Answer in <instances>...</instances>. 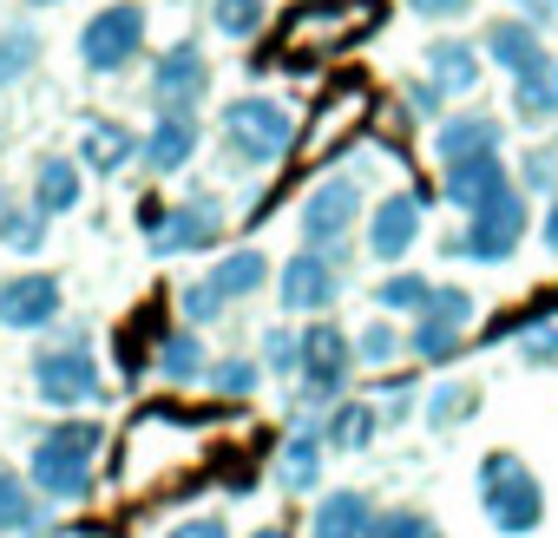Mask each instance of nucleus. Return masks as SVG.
I'll use <instances>...</instances> for the list:
<instances>
[{
	"label": "nucleus",
	"instance_id": "nucleus-1",
	"mask_svg": "<svg viewBox=\"0 0 558 538\" xmlns=\"http://www.w3.org/2000/svg\"><path fill=\"white\" fill-rule=\"evenodd\" d=\"M99 447H106L99 420H60V427H47V433H40V447H34V460H27L34 492H40V499H53V505L86 499V492H93Z\"/></svg>",
	"mask_w": 558,
	"mask_h": 538
},
{
	"label": "nucleus",
	"instance_id": "nucleus-2",
	"mask_svg": "<svg viewBox=\"0 0 558 538\" xmlns=\"http://www.w3.org/2000/svg\"><path fill=\"white\" fill-rule=\"evenodd\" d=\"M473 492H480L493 531H506V538H525V531L545 525V486H538V473H532L519 453H506V447H499V453H480Z\"/></svg>",
	"mask_w": 558,
	"mask_h": 538
},
{
	"label": "nucleus",
	"instance_id": "nucleus-3",
	"mask_svg": "<svg viewBox=\"0 0 558 538\" xmlns=\"http://www.w3.org/2000/svg\"><path fill=\"white\" fill-rule=\"evenodd\" d=\"M223 138H230V151H236L243 164L269 171V164H283V158H290V145H296V119H290L283 99H236V106L223 112Z\"/></svg>",
	"mask_w": 558,
	"mask_h": 538
},
{
	"label": "nucleus",
	"instance_id": "nucleus-4",
	"mask_svg": "<svg viewBox=\"0 0 558 538\" xmlns=\"http://www.w3.org/2000/svg\"><path fill=\"white\" fill-rule=\"evenodd\" d=\"M525 223H532V204H525V191L512 184L499 204H486L480 217H466V230H453L440 249H447V256H466V262H506V256L519 249Z\"/></svg>",
	"mask_w": 558,
	"mask_h": 538
},
{
	"label": "nucleus",
	"instance_id": "nucleus-5",
	"mask_svg": "<svg viewBox=\"0 0 558 538\" xmlns=\"http://www.w3.org/2000/svg\"><path fill=\"white\" fill-rule=\"evenodd\" d=\"M34 394L47 401V407H93V401H106V375H99V355L93 349H80V342H66V349H40L34 355Z\"/></svg>",
	"mask_w": 558,
	"mask_h": 538
},
{
	"label": "nucleus",
	"instance_id": "nucleus-6",
	"mask_svg": "<svg viewBox=\"0 0 558 538\" xmlns=\"http://www.w3.org/2000/svg\"><path fill=\"white\" fill-rule=\"evenodd\" d=\"M138 53H145V8H132V0L99 8V14L80 27V60H86V73H125Z\"/></svg>",
	"mask_w": 558,
	"mask_h": 538
},
{
	"label": "nucleus",
	"instance_id": "nucleus-7",
	"mask_svg": "<svg viewBox=\"0 0 558 538\" xmlns=\"http://www.w3.org/2000/svg\"><path fill=\"white\" fill-rule=\"evenodd\" d=\"M362 223V184L349 178V171H336V178H323L310 197H303V243L310 249H342V236Z\"/></svg>",
	"mask_w": 558,
	"mask_h": 538
},
{
	"label": "nucleus",
	"instance_id": "nucleus-8",
	"mask_svg": "<svg viewBox=\"0 0 558 538\" xmlns=\"http://www.w3.org/2000/svg\"><path fill=\"white\" fill-rule=\"evenodd\" d=\"M296 375H303V394H310V401H336V394L349 388V375H355V335H342L336 322H310V329H303V362H296Z\"/></svg>",
	"mask_w": 558,
	"mask_h": 538
},
{
	"label": "nucleus",
	"instance_id": "nucleus-9",
	"mask_svg": "<svg viewBox=\"0 0 558 538\" xmlns=\"http://www.w3.org/2000/svg\"><path fill=\"white\" fill-rule=\"evenodd\" d=\"M336 296H342V277H336L329 249H296L283 269H276V303L290 316H323Z\"/></svg>",
	"mask_w": 558,
	"mask_h": 538
},
{
	"label": "nucleus",
	"instance_id": "nucleus-10",
	"mask_svg": "<svg viewBox=\"0 0 558 538\" xmlns=\"http://www.w3.org/2000/svg\"><path fill=\"white\" fill-rule=\"evenodd\" d=\"M204 93H210V60L197 40H178L151 60V106L158 112H191Z\"/></svg>",
	"mask_w": 558,
	"mask_h": 538
},
{
	"label": "nucleus",
	"instance_id": "nucleus-11",
	"mask_svg": "<svg viewBox=\"0 0 558 538\" xmlns=\"http://www.w3.org/2000/svg\"><path fill=\"white\" fill-rule=\"evenodd\" d=\"M223 236V204L217 197H184V204H165V217L145 230L151 256H184V249H204Z\"/></svg>",
	"mask_w": 558,
	"mask_h": 538
},
{
	"label": "nucleus",
	"instance_id": "nucleus-12",
	"mask_svg": "<svg viewBox=\"0 0 558 538\" xmlns=\"http://www.w3.org/2000/svg\"><path fill=\"white\" fill-rule=\"evenodd\" d=\"M427 230V191H395L368 210V256L381 262H401Z\"/></svg>",
	"mask_w": 558,
	"mask_h": 538
},
{
	"label": "nucleus",
	"instance_id": "nucleus-13",
	"mask_svg": "<svg viewBox=\"0 0 558 538\" xmlns=\"http://www.w3.org/2000/svg\"><path fill=\"white\" fill-rule=\"evenodd\" d=\"M60 316V277H47V269H27V277H8L0 283V329H47Z\"/></svg>",
	"mask_w": 558,
	"mask_h": 538
},
{
	"label": "nucleus",
	"instance_id": "nucleus-14",
	"mask_svg": "<svg viewBox=\"0 0 558 538\" xmlns=\"http://www.w3.org/2000/svg\"><path fill=\"white\" fill-rule=\"evenodd\" d=\"M447 204L453 210H466V217H480L486 204H499L506 191H512V171H506V158L499 151H486V158H460V164H447Z\"/></svg>",
	"mask_w": 558,
	"mask_h": 538
},
{
	"label": "nucleus",
	"instance_id": "nucleus-15",
	"mask_svg": "<svg viewBox=\"0 0 558 538\" xmlns=\"http://www.w3.org/2000/svg\"><path fill=\"white\" fill-rule=\"evenodd\" d=\"M197 119L191 112H158L151 119V132L138 138V164L151 171V178H171V171H184L191 164V151H197Z\"/></svg>",
	"mask_w": 558,
	"mask_h": 538
},
{
	"label": "nucleus",
	"instance_id": "nucleus-16",
	"mask_svg": "<svg viewBox=\"0 0 558 538\" xmlns=\"http://www.w3.org/2000/svg\"><path fill=\"white\" fill-rule=\"evenodd\" d=\"M197 283L230 309V303H243V296H256V290L269 283V256H263V249H230V256H217V262L204 269Z\"/></svg>",
	"mask_w": 558,
	"mask_h": 538
},
{
	"label": "nucleus",
	"instance_id": "nucleus-17",
	"mask_svg": "<svg viewBox=\"0 0 558 538\" xmlns=\"http://www.w3.org/2000/svg\"><path fill=\"white\" fill-rule=\"evenodd\" d=\"M434 151H440V164L486 158V151H499V119H486V112H453V119L434 125Z\"/></svg>",
	"mask_w": 558,
	"mask_h": 538
},
{
	"label": "nucleus",
	"instance_id": "nucleus-18",
	"mask_svg": "<svg viewBox=\"0 0 558 538\" xmlns=\"http://www.w3.org/2000/svg\"><path fill=\"white\" fill-rule=\"evenodd\" d=\"M375 531V499L368 492H329V499H316V512H310V538H368Z\"/></svg>",
	"mask_w": 558,
	"mask_h": 538
},
{
	"label": "nucleus",
	"instance_id": "nucleus-19",
	"mask_svg": "<svg viewBox=\"0 0 558 538\" xmlns=\"http://www.w3.org/2000/svg\"><path fill=\"white\" fill-rule=\"evenodd\" d=\"M480 53L519 80V73H532V66L545 60V40H538V27H532V21H493V27H486V40H480Z\"/></svg>",
	"mask_w": 558,
	"mask_h": 538
},
{
	"label": "nucleus",
	"instance_id": "nucleus-20",
	"mask_svg": "<svg viewBox=\"0 0 558 538\" xmlns=\"http://www.w3.org/2000/svg\"><path fill=\"white\" fill-rule=\"evenodd\" d=\"M480 73H486V53H480L473 40H434V47H427V80H434L447 99L473 93Z\"/></svg>",
	"mask_w": 558,
	"mask_h": 538
},
{
	"label": "nucleus",
	"instance_id": "nucleus-21",
	"mask_svg": "<svg viewBox=\"0 0 558 538\" xmlns=\"http://www.w3.org/2000/svg\"><path fill=\"white\" fill-rule=\"evenodd\" d=\"M80 184H86V164L80 158H40V171H34V210L40 217L80 210Z\"/></svg>",
	"mask_w": 558,
	"mask_h": 538
},
{
	"label": "nucleus",
	"instance_id": "nucleus-22",
	"mask_svg": "<svg viewBox=\"0 0 558 538\" xmlns=\"http://www.w3.org/2000/svg\"><path fill=\"white\" fill-rule=\"evenodd\" d=\"M132 158H138V138H132L119 119H99V125H86V138H80V164H86V171H99V178H119Z\"/></svg>",
	"mask_w": 558,
	"mask_h": 538
},
{
	"label": "nucleus",
	"instance_id": "nucleus-23",
	"mask_svg": "<svg viewBox=\"0 0 558 538\" xmlns=\"http://www.w3.org/2000/svg\"><path fill=\"white\" fill-rule=\"evenodd\" d=\"M512 112H519V125H545V119H558V53H545L532 73L512 80Z\"/></svg>",
	"mask_w": 558,
	"mask_h": 538
},
{
	"label": "nucleus",
	"instance_id": "nucleus-24",
	"mask_svg": "<svg viewBox=\"0 0 558 538\" xmlns=\"http://www.w3.org/2000/svg\"><path fill=\"white\" fill-rule=\"evenodd\" d=\"M323 427H310V433H290L283 440V453H276V479H283L290 492H310L316 479H323Z\"/></svg>",
	"mask_w": 558,
	"mask_h": 538
},
{
	"label": "nucleus",
	"instance_id": "nucleus-25",
	"mask_svg": "<svg viewBox=\"0 0 558 538\" xmlns=\"http://www.w3.org/2000/svg\"><path fill=\"white\" fill-rule=\"evenodd\" d=\"M27 531H40V492L34 479L0 466V538H27Z\"/></svg>",
	"mask_w": 558,
	"mask_h": 538
},
{
	"label": "nucleus",
	"instance_id": "nucleus-26",
	"mask_svg": "<svg viewBox=\"0 0 558 538\" xmlns=\"http://www.w3.org/2000/svg\"><path fill=\"white\" fill-rule=\"evenodd\" d=\"M204 375H210V355H204V342H197L191 329H178V335L158 342V381L191 388V381H204Z\"/></svg>",
	"mask_w": 558,
	"mask_h": 538
},
{
	"label": "nucleus",
	"instance_id": "nucleus-27",
	"mask_svg": "<svg viewBox=\"0 0 558 538\" xmlns=\"http://www.w3.org/2000/svg\"><path fill=\"white\" fill-rule=\"evenodd\" d=\"M375 427H381V414H375L368 401H336L323 440H329V453H362V447L375 440Z\"/></svg>",
	"mask_w": 558,
	"mask_h": 538
},
{
	"label": "nucleus",
	"instance_id": "nucleus-28",
	"mask_svg": "<svg viewBox=\"0 0 558 538\" xmlns=\"http://www.w3.org/2000/svg\"><path fill=\"white\" fill-rule=\"evenodd\" d=\"M427 296H434V283L421 277V269H395V277L375 290V303H381L388 316H421V309H427Z\"/></svg>",
	"mask_w": 558,
	"mask_h": 538
},
{
	"label": "nucleus",
	"instance_id": "nucleus-29",
	"mask_svg": "<svg viewBox=\"0 0 558 538\" xmlns=\"http://www.w3.org/2000/svg\"><path fill=\"white\" fill-rule=\"evenodd\" d=\"M40 66V34L34 27H8L0 34V86H21Z\"/></svg>",
	"mask_w": 558,
	"mask_h": 538
},
{
	"label": "nucleus",
	"instance_id": "nucleus-30",
	"mask_svg": "<svg viewBox=\"0 0 558 538\" xmlns=\"http://www.w3.org/2000/svg\"><path fill=\"white\" fill-rule=\"evenodd\" d=\"M263 0H210V27L223 34V40H256L263 34Z\"/></svg>",
	"mask_w": 558,
	"mask_h": 538
},
{
	"label": "nucleus",
	"instance_id": "nucleus-31",
	"mask_svg": "<svg viewBox=\"0 0 558 538\" xmlns=\"http://www.w3.org/2000/svg\"><path fill=\"white\" fill-rule=\"evenodd\" d=\"M47 223H53V217H40L34 204H27V210L8 204V210H0V249H21V256L40 249V243H47Z\"/></svg>",
	"mask_w": 558,
	"mask_h": 538
},
{
	"label": "nucleus",
	"instance_id": "nucleus-32",
	"mask_svg": "<svg viewBox=\"0 0 558 538\" xmlns=\"http://www.w3.org/2000/svg\"><path fill=\"white\" fill-rule=\"evenodd\" d=\"M408 355H414V362H453V355H460V329L414 316V329H408Z\"/></svg>",
	"mask_w": 558,
	"mask_h": 538
},
{
	"label": "nucleus",
	"instance_id": "nucleus-33",
	"mask_svg": "<svg viewBox=\"0 0 558 538\" xmlns=\"http://www.w3.org/2000/svg\"><path fill=\"white\" fill-rule=\"evenodd\" d=\"M395 355H408V335H395V322H368L355 335V362L362 368H388Z\"/></svg>",
	"mask_w": 558,
	"mask_h": 538
},
{
	"label": "nucleus",
	"instance_id": "nucleus-34",
	"mask_svg": "<svg viewBox=\"0 0 558 538\" xmlns=\"http://www.w3.org/2000/svg\"><path fill=\"white\" fill-rule=\"evenodd\" d=\"M473 401H480V394H473L466 381H440V388L427 394V427H460V420L473 414Z\"/></svg>",
	"mask_w": 558,
	"mask_h": 538
},
{
	"label": "nucleus",
	"instance_id": "nucleus-35",
	"mask_svg": "<svg viewBox=\"0 0 558 538\" xmlns=\"http://www.w3.org/2000/svg\"><path fill=\"white\" fill-rule=\"evenodd\" d=\"M421 316H427V322H447V329H460V335H466V322L480 316V303H473L466 290H440V283H434V296H427V309H421Z\"/></svg>",
	"mask_w": 558,
	"mask_h": 538
},
{
	"label": "nucleus",
	"instance_id": "nucleus-36",
	"mask_svg": "<svg viewBox=\"0 0 558 538\" xmlns=\"http://www.w3.org/2000/svg\"><path fill=\"white\" fill-rule=\"evenodd\" d=\"M368 538H440V525L414 505H395V512H375V531Z\"/></svg>",
	"mask_w": 558,
	"mask_h": 538
},
{
	"label": "nucleus",
	"instance_id": "nucleus-37",
	"mask_svg": "<svg viewBox=\"0 0 558 538\" xmlns=\"http://www.w3.org/2000/svg\"><path fill=\"white\" fill-rule=\"evenodd\" d=\"M217 394H250L256 381H263V362H250V355H230V362H210V375H204Z\"/></svg>",
	"mask_w": 558,
	"mask_h": 538
},
{
	"label": "nucleus",
	"instance_id": "nucleus-38",
	"mask_svg": "<svg viewBox=\"0 0 558 538\" xmlns=\"http://www.w3.org/2000/svg\"><path fill=\"white\" fill-rule=\"evenodd\" d=\"M256 362H263V375H296V362H303V335H290V329H269Z\"/></svg>",
	"mask_w": 558,
	"mask_h": 538
},
{
	"label": "nucleus",
	"instance_id": "nucleus-39",
	"mask_svg": "<svg viewBox=\"0 0 558 538\" xmlns=\"http://www.w3.org/2000/svg\"><path fill=\"white\" fill-rule=\"evenodd\" d=\"M519 362H525V368H551V362H558V322L519 329Z\"/></svg>",
	"mask_w": 558,
	"mask_h": 538
},
{
	"label": "nucleus",
	"instance_id": "nucleus-40",
	"mask_svg": "<svg viewBox=\"0 0 558 538\" xmlns=\"http://www.w3.org/2000/svg\"><path fill=\"white\" fill-rule=\"evenodd\" d=\"M519 191H551L558 197V151H525L519 158Z\"/></svg>",
	"mask_w": 558,
	"mask_h": 538
},
{
	"label": "nucleus",
	"instance_id": "nucleus-41",
	"mask_svg": "<svg viewBox=\"0 0 558 538\" xmlns=\"http://www.w3.org/2000/svg\"><path fill=\"white\" fill-rule=\"evenodd\" d=\"M440 106H447V93H440L434 80H414V86H408V112H414V119H434V125H440Z\"/></svg>",
	"mask_w": 558,
	"mask_h": 538
},
{
	"label": "nucleus",
	"instance_id": "nucleus-42",
	"mask_svg": "<svg viewBox=\"0 0 558 538\" xmlns=\"http://www.w3.org/2000/svg\"><path fill=\"white\" fill-rule=\"evenodd\" d=\"M217 316H223V303H217V296H210L204 283H191V290H184V322H197V329H210Z\"/></svg>",
	"mask_w": 558,
	"mask_h": 538
},
{
	"label": "nucleus",
	"instance_id": "nucleus-43",
	"mask_svg": "<svg viewBox=\"0 0 558 538\" xmlns=\"http://www.w3.org/2000/svg\"><path fill=\"white\" fill-rule=\"evenodd\" d=\"M165 538H230V525H223L217 512H204V518H178Z\"/></svg>",
	"mask_w": 558,
	"mask_h": 538
},
{
	"label": "nucleus",
	"instance_id": "nucleus-44",
	"mask_svg": "<svg viewBox=\"0 0 558 538\" xmlns=\"http://www.w3.org/2000/svg\"><path fill=\"white\" fill-rule=\"evenodd\" d=\"M408 8L421 21H460V14H473V0H408Z\"/></svg>",
	"mask_w": 558,
	"mask_h": 538
},
{
	"label": "nucleus",
	"instance_id": "nucleus-45",
	"mask_svg": "<svg viewBox=\"0 0 558 538\" xmlns=\"http://www.w3.org/2000/svg\"><path fill=\"white\" fill-rule=\"evenodd\" d=\"M512 8H519V21H532V27L558 21V0H512Z\"/></svg>",
	"mask_w": 558,
	"mask_h": 538
},
{
	"label": "nucleus",
	"instance_id": "nucleus-46",
	"mask_svg": "<svg viewBox=\"0 0 558 538\" xmlns=\"http://www.w3.org/2000/svg\"><path fill=\"white\" fill-rule=\"evenodd\" d=\"M538 236H545V249H551V256H558V197H551V204H545V217H538Z\"/></svg>",
	"mask_w": 558,
	"mask_h": 538
},
{
	"label": "nucleus",
	"instance_id": "nucleus-47",
	"mask_svg": "<svg viewBox=\"0 0 558 538\" xmlns=\"http://www.w3.org/2000/svg\"><path fill=\"white\" fill-rule=\"evenodd\" d=\"M250 538H290V531H283V525H263V531H250Z\"/></svg>",
	"mask_w": 558,
	"mask_h": 538
},
{
	"label": "nucleus",
	"instance_id": "nucleus-48",
	"mask_svg": "<svg viewBox=\"0 0 558 538\" xmlns=\"http://www.w3.org/2000/svg\"><path fill=\"white\" fill-rule=\"evenodd\" d=\"M34 8H60V0H34Z\"/></svg>",
	"mask_w": 558,
	"mask_h": 538
}]
</instances>
